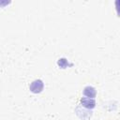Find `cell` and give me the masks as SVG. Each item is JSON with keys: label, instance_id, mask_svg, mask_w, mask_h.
Returning <instances> with one entry per match:
<instances>
[{"label": "cell", "instance_id": "1", "mask_svg": "<svg viewBox=\"0 0 120 120\" xmlns=\"http://www.w3.org/2000/svg\"><path fill=\"white\" fill-rule=\"evenodd\" d=\"M29 88H30V91L31 92H33L35 94H38V93H40L43 90L44 83H43V82L41 80H36L33 82H31Z\"/></svg>", "mask_w": 120, "mask_h": 120}, {"label": "cell", "instance_id": "2", "mask_svg": "<svg viewBox=\"0 0 120 120\" xmlns=\"http://www.w3.org/2000/svg\"><path fill=\"white\" fill-rule=\"evenodd\" d=\"M81 104L87 109H93L96 107V100H95V98H81Z\"/></svg>", "mask_w": 120, "mask_h": 120}, {"label": "cell", "instance_id": "3", "mask_svg": "<svg viewBox=\"0 0 120 120\" xmlns=\"http://www.w3.org/2000/svg\"><path fill=\"white\" fill-rule=\"evenodd\" d=\"M83 95L89 98H95L97 95V91L94 87L92 86H86L83 89Z\"/></svg>", "mask_w": 120, "mask_h": 120}, {"label": "cell", "instance_id": "4", "mask_svg": "<svg viewBox=\"0 0 120 120\" xmlns=\"http://www.w3.org/2000/svg\"><path fill=\"white\" fill-rule=\"evenodd\" d=\"M57 64H58V66H59L60 68H67V67L68 66V63L67 59H65V58L59 59L58 62H57Z\"/></svg>", "mask_w": 120, "mask_h": 120}, {"label": "cell", "instance_id": "5", "mask_svg": "<svg viewBox=\"0 0 120 120\" xmlns=\"http://www.w3.org/2000/svg\"><path fill=\"white\" fill-rule=\"evenodd\" d=\"M115 8H116L117 15L120 16V0H116L115 1Z\"/></svg>", "mask_w": 120, "mask_h": 120}]
</instances>
